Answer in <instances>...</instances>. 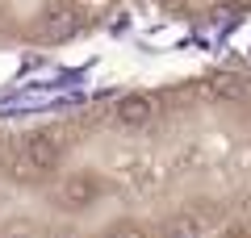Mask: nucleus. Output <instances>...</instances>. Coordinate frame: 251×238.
Masks as SVG:
<instances>
[{"label": "nucleus", "instance_id": "f03ea898", "mask_svg": "<svg viewBox=\"0 0 251 238\" xmlns=\"http://www.w3.org/2000/svg\"><path fill=\"white\" fill-rule=\"evenodd\" d=\"M72 34H75V13L67 9L63 0L46 4V13H42V38H46V42H67Z\"/></svg>", "mask_w": 251, "mask_h": 238}, {"label": "nucleus", "instance_id": "6e6552de", "mask_svg": "<svg viewBox=\"0 0 251 238\" xmlns=\"http://www.w3.org/2000/svg\"><path fill=\"white\" fill-rule=\"evenodd\" d=\"M100 238H143V230H134V226H117V230H109V234H100Z\"/></svg>", "mask_w": 251, "mask_h": 238}, {"label": "nucleus", "instance_id": "1a4fd4ad", "mask_svg": "<svg viewBox=\"0 0 251 238\" xmlns=\"http://www.w3.org/2000/svg\"><path fill=\"white\" fill-rule=\"evenodd\" d=\"M226 238H251V226H226Z\"/></svg>", "mask_w": 251, "mask_h": 238}, {"label": "nucleus", "instance_id": "20e7f679", "mask_svg": "<svg viewBox=\"0 0 251 238\" xmlns=\"http://www.w3.org/2000/svg\"><path fill=\"white\" fill-rule=\"evenodd\" d=\"M205 88L214 92L218 100H247L251 96V79L239 75V71H209Z\"/></svg>", "mask_w": 251, "mask_h": 238}, {"label": "nucleus", "instance_id": "f257e3e1", "mask_svg": "<svg viewBox=\"0 0 251 238\" xmlns=\"http://www.w3.org/2000/svg\"><path fill=\"white\" fill-rule=\"evenodd\" d=\"M97 192H100V184L92 176H67L59 184V192H54V201H59L63 209H88V205L97 201Z\"/></svg>", "mask_w": 251, "mask_h": 238}, {"label": "nucleus", "instance_id": "7ed1b4c3", "mask_svg": "<svg viewBox=\"0 0 251 238\" xmlns=\"http://www.w3.org/2000/svg\"><path fill=\"white\" fill-rule=\"evenodd\" d=\"M17 150H21L25 159H34L42 171H54V167H59V159H63V155H59V142H54L50 134H25Z\"/></svg>", "mask_w": 251, "mask_h": 238}, {"label": "nucleus", "instance_id": "423d86ee", "mask_svg": "<svg viewBox=\"0 0 251 238\" xmlns=\"http://www.w3.org/2000/svg\"><path fill=\"white\" fill-rule=\"evenodd\" d=\"M4 163H9V176H13V180H21V184H38V180L46 176V171L38 167L34 159H25L21 150H13V155L4 159Z\"/></svg>", "mask_w": 251, "mask_h": 238}, {"label": "nucleus", "instance_id": "0eeeda50", "mask_svg": "<svg viewBox=\"0 0 251 238\" xmlns=\"http://www.w3.org/2000/svg\"><path fill=\"white\" fill-rule=\"evenodd\" d=\"M239 4H214V9H209V21H214V25H230V21H239Z\"/></svg>", "mask_w": 251, "mask_h": 238}, {"label": "nucleus", "instance_id": "39448f33", "mask_svg": "<svg viewBox=\"0 0 251 238\" xmlns=\"http://www.w3.org/2000/svg\"><path fill=\"white\" fill-rule=\"evenodd\" d=\"M155 117V100L143 96V92H130V96L117 100V121L130 125V130H143V125H151Z\"/></svg>", "mask_w": 251, "mask_h": 238}]
</instances>
